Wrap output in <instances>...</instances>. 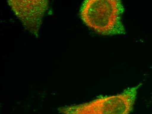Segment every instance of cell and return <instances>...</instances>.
Segmentation results:
<instances>
[{"mask_svg":"<svg viewBox=\"0 0 152 114\" xmlns=\"http://www.w3.org/2000/svg\"><path fill=\"white\" fill-rule=\"evenodd\" d=\"M8 4L27 30L36 37L48 9V1L45 0H11Z\"/></svg>","mask_w":152,"mask_h":114,"instance_id":"3","label":"cell"},{"mask_svg":"<svg viewBox=\"0 0 152 114\" xmlns=\"http://www.w3.org/2000/svg\"><path fill=\"white\" fill-rule=\"evenodd\" d=\"M124 8L120 0H87L80 10L81 19L88 27L102 35L125 34L122 21Z\"/></svg>","mask_w":152,"mask_h":114,"instance_id":"1","label":"cell"},{"mask_svg":"<svg viewBox=\"0 0 152 114\" xmlns=\"http://www.w3.org/2000/svg\"><path fill=\"white\" fill-rule=\"evenodd\" d=\"M141 85L127 89L120 94L62 107L59 111L65 114H129L133 110L137 90Z\"/></svg>","mask_w":152,"mask_h":114,"instance_id":"2","label":"cell"}]
</instances>
